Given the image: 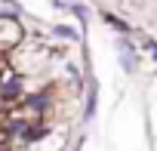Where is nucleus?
<instances>
[{
	"instance_id": "1",
	"label": "nucleus",
	"mask_w": 157,
	"mask_h": 151,
	"mask_svg": "<svg viewBox=\"0 0 157 151\" xmlns=\"http://www.w3.org/2000/svg\"><path fill=\"white\" fill-rule=\"evenodd\" d=\"M25 37H28V31H25L19 13H0V56L6 59Z\"/></svg>"
},
{
	"instance_id": "2",
	"label": "nucleus",
	"mask_w": 157,
	"mask_h": 151,
	"mask_svg": "<svg viewBox=\"0 0 157 151\" xmlns=\"http://www.w3.org/2000/svg\"><path fill=\"white\" fill-rule=\"evenodd\" d=\"M139 46L132 43L129 34H117V62L123 68V74H136L139 71Z\"/></svg>"
},
{
	"instance_id": "3",
	"label": "nucleus",
	"mask_w": 157,
	"mask_h": 151,
	"mask_svg": "<svg viewBox=\"0 0 157 151\" xmlns=\"http://www.w3.org/2000/svg\"><path fill=\"white\" fill-rule=\"evenodd\" d=\"M62 148H65V133H56V126H52L46 136H40L37 142L25 145L22 151H62Z\"/></svg>"
},
{
	"instance_id": "4",
	"label": "nucleus",
	"mask_w": 157,
	"mask_h": 151,
	"mask_svg": "<svg viewBox=\"0 0 157 151\" xmlns=\"http://www.w3.org/2000/svg\"><path fill=\"white\" fill-rule=\"evenodd\" d=\"M99 99V90H96V83H90V90H86V96H83V120H93L96 117V102Z\"/></svg>"
},
{
	"instance_id": "5",
	"label": "nucleus",
	"mask_w": 157,
	"mask_h": 151,
	"mask_svg": "<svg viewBox=\"0 0 157 151\" xmlns=\"http://www.w3.org/2000/svg\"><path fill=\"white\" fill-rule=\"evenodd\" d=\"M102 22H108V25H111V28H114L117 34H129V25H126V22H123L120 16H114L111 10H102Z\"/></svg>"
},
{
	"instance_id": "6",
	"label": "nucleus",
	"mask_w": 157,
	"mask_h": 151,
	"mask_svg": "<svg viewBox=\"0 0 157 151\" xmlns=\"http://www.w3.org/2000/svg\"><path fill=\"white\" fill-rule=\"evenodd\" d=\"M68 13L74 19H80V25H90V6L86 3H68Z\"/></svg>"
},
{
	"instance_id": "7",
	"label": "nucleus",
	"mask_w": 157,
	"mask_h": 151,
	"mask_svg": "<svg viewBox=\"0 0 157 151\" xmlns=\"http://www.w3.org/2000/svg\"><path fill=\"white\" fill-rule=\"evenodd\" d=\"M52 34L62 37V40H71V43H74V40H80V31H74L71 25H52Z\"/></svg>"
},
{
	"instance_id": "8",
	"label": "nucleus",
	"mask_w": 157,
	"mask_h": 151,
	"mask_svg": "<svg viewBox=\"0 0 157 151\" xmlns=\"http://www.w3.org/2000/svg\"><path fill=\"white\" fill-rule=\"evenodd\" d=\"M142 46H145V52H148V56H151V59L157 62V40H151V37H145V43H142Z\"/></svg>"
}]
</instances>
